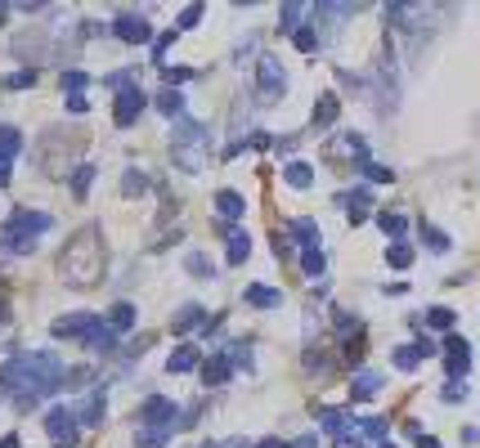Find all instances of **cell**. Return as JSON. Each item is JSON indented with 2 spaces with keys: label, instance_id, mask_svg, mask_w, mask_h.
Wrapping results in <instances>:
<instances>
[{
  "label": "cell",
  "instance_id": "17",
  "mask_svg": "<svg viewBox=\"0 0 480 448\" xmlns=\"http://www.w3.org/2000/svg\"><path fill=\"white\" fill-rule=\"evenodd\" d=\"M220 202H224V211H229V215H238V211H242V202H238V197H233V193H224Z\"/></svg>",
  "mask_w": 480,
  "mask_h": 448
},
{
  "label": "cell",
  "instance_id": "2",
  "mask_svg": "<svg viewBox=\"0 0 480 448\" xmlns=\"http://www.w3.org/2000/svg\"><path fill=\"white\" fill-rule=\"evenodd\" d=\"M350 413H346V408H323V431H332V440H337V435H341V431H350Z\"/></svg>",
  "mask_w": 480,
  "mask_h": 448
},
{
  "label": "cell",
  "instance_id": "1",
  "mask_svg": "<svg viewBox=\"0 0 480 448\" xmlns=\"http://www.w3.org/2000/svg\"><path fill=\"white\" fill-rule=\"evenodd\" d=\"M445 368L454 373V381H463L467 373H472V341H463V337L449 332L445 337Z\"/></svg>",
  "mask_w": 480,
  "mask_h": 448
},
{
  "label": "cell",
  "instance_id": "16",
  "mask_svg": "<svg viewBox=\"0 0 480 448\" xmlns=\"http://www.w3.org/2000/svg\"><path fill=\"white\" fill-rule=\"evenodd\" d=\"M368 179H377V184H391V170H386V166H368Z\"/></svg>",
  "mask_w": 480,
  "mask_h": 448
},
{
  "label": "cell",
  "instance_id": "22",
  "mask_svg": "<svg viewBox=\"0 0 480 448\" xmlns=\"http://www.w3.org/2000/svg\"><path fill=\"white\" fill-rule=\"evenodd\" d=\"M382 448H395V444H382Z\"/></svg>",
  "mask_w": 480,
  "mask_h": 448
},
{
  "label": "cell",
  "instance_id": "5",
  "mask_svg": "<svg viewBox=\"0 0 480 448\" xmlns=\"http://www.w3.org/2000/svg\"><path fill=\"white\" fill-rule=\"evenodd\" d=\"M382 390V373H359L355 377V399H373Z\"/></svg>",
  "mask_w": 480,
  "mask_h": 448
},
{
  "label": "cell",
  "instance_id": "7",
  "mask_svg": "<svg viewBox=\"0 0 480 448\" xmlns=\"http://www.w3.org/2000/svg\"><path fill=\"white\" fill-rule=\"evenodd\" d=\"M386 260H391L395 269H409V265H413V247L409 242H391V247H386Z\"/></svg>",
  "mask_w": 480,
  "mask_h": 448
},
{
  "label": "cell",
  "instance_id": "11",
  "mask_svg": "<svg viewBox=\"0 0 480 448\" xmlns=\"http://www.w3.org/2000/svg\"><path fill=\"white\" fill-rule=\"evenodd\" d=\"M301 269H305V274H314V278H319V274L328 269V256H323V251H305V256H301Z\"/></svg>",
  "mask_w": 480,
  "mask_h": 448
},
{
  "label": "cell",
  "instance_id": "15",
  "mask_svg": "<svg viewBox=\"0 0 480 448\" xmlns=\"http://www.w3.org/2000/svg\"><path fill=\"white\" fill-rule=\"evenodd\" d=\"M296 45H301V50H314V32H310V27H301V32H296Z\"/></svg>",
  "mask_w": 480,
  "mask_h": 448
},
{
  "label": "cell",
  "instance_id": "8",
  "mask_svg": "<svg viewBox=\"0 0 480 448\" xmlns=\"http://www.w3.org/2000/svg\"><path fill=\"white\" fill-rule=\"evenodd\" d=\"M377 224H382V233H391V238H400V233H404V229H409V215H404V211H386V215H382V220H377Z\"/></svg>",
  "mask_w": 480,
  "mask_h": 448
},
{
  "label": "cell",
  "instance_id": "10",
  "mask_svg": "<svg viewBox=\"0 0 480 448\" xmlns=\"http://www.w3.org/2000/svg\"><path fill=\"white\" fill-rule=\"evenodd\" d=\"M422 238H427V247H436V251H449V233L436 224H422Z\"/></svg>",
  "mask_w": 480,
  "mask_h": 448
},
{
  "label": "cell",
  "instance_id": "21",
  "mask_svg": "<svg viewBox=\"0 0 480 448\" xmlns=\"http://www.w3.org/2000/svg\"><path fill=\"white\" fill-rule=\"evenodd\" d=\"M260 448H283V444H274V440H269V444H260Z\"/></svg>",
  "mask_w": 480,
  "mask_h": 448
},
{
  "label": "cell",
  "instance_id": "4",
  "mask_svg": "<svg viewBox=\"0 0 480 448\" xmlns=\"http://www.w3.org/2000/svg\"><path fill=\"white\" fill-rule=\"evenodd\" d=\"M260 81H265V94H278L283 90V68H278L274 59H265L260 63Z\"/></svg>",
  "mask_w": 480,
  "mask_h": 448
},
{
  "label": "cell",
  "instance_id": "19",
  "mask_svg": "<svg viewBox=\"0 0 480 448\" xmlns=\"http://www.w3.org/2000/svg\"><path fill=\"white\" fill-rule=\"evenodd\" d=\"M413 440H418V448H445L440 440H431V435H413Z\"/></svg>",
  "mask_w": 480,
  "mask_h": 448
},
{
  "label": "cell",
  "instance_id": "3",
  "mask_svg": "<svg viewBox=\"0 0 480 448\" xmlns=\"http://www.w3.org/2000/svg\"><path fill=\"white\" fill-rule=\"evenodd\" d=\"M337 112H341V99L337 94H323L314 108V126H328V121H337Z\"/></svg>",
  "mask_w": 480,
  "mask_h": 448
},
{
  "label": "cell",
  "instance_id": "18",
  "mask_svg": "<svg viewBox=\"0 0 480 448\" xmlns=\"http://www.w3.org/2000/svg\"><path fill=\"white\" fill-rule=\"evenodd\" d=\"M229 256H233V260H242V256H247V238H233V251Z\"/></svg>",
  "mask_w": 480,
  "mask_h": 448
},
{
  "label": "cell",
  "instance_id": "20",
  "mask_svg": "<svg viewBox=\"0 0 480 448\" xmlns=\"http://www.w3.org/2000/svg\"><path fill=\"white\" fill-rule=\"evenodd\" d=\"M296 448H319V440H314V435H310V440H301Z\"/></svg>",
  "mask_w": 480,
  "mask_h": 448
},
{
  "label": "cell",
  "instance_id": "9",
  "mask_svg": "<svg viewBox=\"0 0 480 448\" xmlns=\"http://www.w3.org/2000/svg\"><path fill=\"white\" fill-rule=\"evenodd\" d=\"M292 229H296V238L305 242V251H319V229H314V220H296Z\"/></svg>",
  "mask_w": 480,
  "mask_h": 448
},
{
  "label": "cell",
  "instance_id": "13",
  "mask_svg": "<svg viewBox=\"0 0 480 448\" xmlns=\"http://www.w3.org/2000/svg\"><path fill=\"white\" fill-rule=\"evenodd\" d=\"M247 301H251V305H265V310H274V305H278V292H269V287H251V292H247Z\"/></svg>",
  "mask_w": 480,
  "mask_h": 448
},
{
  "label": "cell",
  "instance_id": "6",
  "mask_svg": "<svg viewBox=\"0 0 480 448\" xmlns=\"http://www.w3.org/2000/svg\"><path fill=\"white\" fill-rule=\"evenodd\" d=\"M427 328L431 332H454V310H445V305H440V310H427Z\"/></svg>",
  "mask_w": 480,
  "mask_h": 448
},
{
  "label": "cell",
  "instance_id": "12",
  "mask_svg": "<svg viewBox=\"0 0 480 448\" xmlns=\"http://www.w3.org/2000/svg\"><path fill=\"white\" fill-rule=\"evenodd\" d=\"M287 179H292V184H296V188H310V179H314V170H310L305 161H296V166H287Z\"/></svg>",
  "mask_w": 480,
  "mask_h": 448
},
{
  "label": "cell",
  "instance_id": "14",
  "mask_svg": "<svg viewBox=\"0 0 480 448\" xmlns=\"http://www.w3.org/2000/svg\"><path fill=\"white\" fill-rule=\"evenodd\" d=\"M458 399H463V381H449L445 386V404H458Z\"/></svg>",
  "mask_w": 480,
  "mask_h": 448
}]
</instances>
